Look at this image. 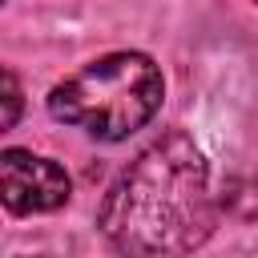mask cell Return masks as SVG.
Instances as JSON below:
<instances>
[{
  "label": "cell",
  "mask_w": 258,
  "mask_h": 258,
  "mask_svg": "<svg viewBox=\"0 0 258 258\" xmlns=\"http://www.w3.org/2000/svg\"><path fill=\"white\" fill-rule=\"evenodd\" d=\"M0 185H4V206L12 214H48L69 202V173L36 157L28 149H4L0 153Z\"/></svg>",
  "instance_id": "3957f363"
},
{
  "label": "cell",
  "mask_w": 258,
  "mask_h": 258,
  "mask_svg": "<svg viewBox=\"0 0 258 258\" xmlns=\"http://www.w3.org/2000/svg\"><path fill=\"white\" fill-rule=\"evenodd\" d=\"M214 218L206 157L181 129L145 145L97 210L117 258H185L210 238Z\"/></svg>",
  "instance_id": "6da1fadb"
},
{
  "label": "cell",
  "mask_w": 258,
  "mask_h": 258,
  "mask_svg": "<svg viewBox=\"0 0 258 258\" xmlns=\"http://www.w3.org/2000/svg\"><path fill=\"white\" fill-rule=\"evenodd\" d=\"M16 117H20V85H16V77L4 69V129H12L16 125Z\"/></svg>",
  "instance_id": "277c9868"
},
{
  "label": "cell",
  "mask_w": 258,
  "mask_h": 258,
  "mask_svg": "<svg viewBox=\"0 0 258 258\" xmlns=\"http://www.w3.org/2000/svg\"><path fill=\"white\" fill-rule=\"evenodd\" d=\"M165 81L145 52H109L48 93V113L97 141H121L153 121Z\"/></svg>",
  "instance_id": "7a4b0ae2"
}]
</instances>
